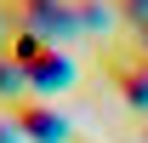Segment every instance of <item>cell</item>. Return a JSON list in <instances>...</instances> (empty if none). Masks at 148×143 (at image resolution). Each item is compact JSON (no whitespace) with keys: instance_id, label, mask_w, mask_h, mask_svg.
<instances>
[{"instance_id":"1","label":"cell","mask_w":148,"mask_h":143,"mask_svg":"<svg viewBox=\"0 0 148 143\" xmlns=\"http://www.w3.org/2000/svg\"><path fill=\"white\" fill-rule=\"evenodd\" d=\"M108 69H114V86L125 92L137 109H148V46H137V40L108 46Z\"/></svg>"},{"instance_id":"2","label":"cell","mask_w":148,"mask_h":143,"mask_svg":"<svg viewBox=\"0 0 148 143\" xmlns=\"http://www.w3.org/2000/svg\"><path fill=\"white\" fill-rule=\"evenodd\" d=\"M6 12L23 23V35H51V29H74V17H69V6L63 0H6Z\"/></svg>"},{"instance_id":"3","label":"cell","mask_w":148,"mask_h":143,"mask_svg":"<svg viewBox=\"0 0 148 143\" xmlns=\"http://www.w3.org/2000/svg\"><path fill=\"white\" fill-rule=\"evenodd\" d=\"M12 120H17L29 137H40V143H57V137H63V115L46 109L40 97H12Z\"/></svg>"}]
</instances>
